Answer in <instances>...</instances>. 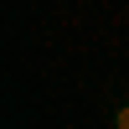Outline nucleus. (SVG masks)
I'll use <instances>...</instances> for the list:
<instances>
[]
</instances>
